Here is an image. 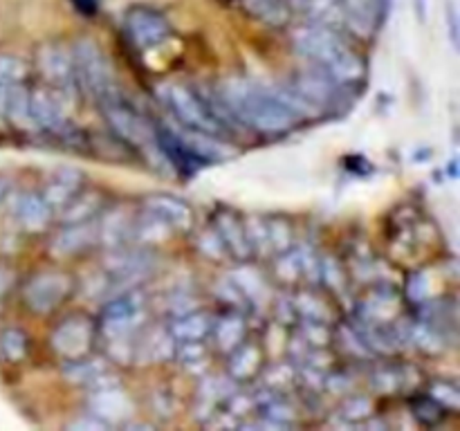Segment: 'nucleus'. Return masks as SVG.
<instances>
[{"mask_svg": "<svg viewBox=\"0 0 460 431\" xmlns=\"http://www.w3.org/2000/svg\"><path fill=\"white\" fill-rule=\"evenodd\" d=\"M12 193H13V184L9 182V180H0V202L7 200Z\"/></svg>", "mask_w": 460, "mask_h": 431, "instance_id": "obj_37", "label": "nucleus"}, {"mask_svg": "<svg viewBox=\"0 0 460 431\" xmlns=\"http://www.w3.org/2000/svg\"><path fill=\"white\" fill-rule=\"evenodd\" d=\"M25 84V63L13 54H0V117H4L13 90Z\"/></svg>", "mask_w": 460, "mask_h": 431, "instance_id": "obj_23", "label": "nucleus"}, {"mask_svg": "<svg viewBox=\"0 0 460 431\" xmlns=\"http://www.w3.org/2000/svg\"><path fill=\"white\" fill-rule=\"evenodd\" d=\"M103 112H106L108 124L112 126V130L121 139H126L128 144H135V146L157 148L155 128H153L151 121L144 119L137 110H133L128 103L121 101L119 94L115 99H111V101L103 103Z\"/></svg>", "mask_w": 460, "mask_h": 431, "instance_id": "obj_6", "label": "nucleus"}, {"mask_svg": "<svg viewBox=\"0 0 460 431\" xmlns=\"http://www.w3.org/2000/svg\"><path fill=\"white\" fill-rule=\"evenodd\" d=\"M157 97H160V101L173 112L175 119H178L180 124L187 126L189 130H193V133L216 137V135H223L225 130H227V126H225L223 121L218 119V115H216L209 97L196 92V90H191L189 85L169 81V84L157 85Z\"/></svg>", "mask_w": 460, "mask_h": 431, "instance_id": "obj_3", "label": "nucleus"}, {"mask_svg": "<svg viewBox=\"0 0 460 431\" xmlns=\"http://www.w3.org/2000/svg\"><path fill=\"white\" fill-rule=\"evenodd\" d=\"M72 61H75L76 85L84 90L88 97L97 99L99 103H106L119 94L115 84V75L108 57L94 40L79 39L72 48Z\"/></svg>", "mask_w": 460, "mask_h": 431, "instance_id": "obj_4", "label": "nucleus"}, {"mask_svg": "<svg viewBox=\"0 0 460 431\" xmlns=\"http://www.w3.org/2000/svg\"><path fill=\"white\" fill-rule=\"evenodd\" d=\"M39 70L43 79L57 90L61 97H72L76 85L75 75V61H72L70 49L61 48V45H45L39 52Z\"/></svg>", "mask_w": 460, "mask_h": 431, "instance_id": "obj_9", "label": "nucleus"}, {"mask_svg": "<svg viewBox=\"0 0 460 431\" xmlns=\"http://www.w3.org/2000/svg\"><path fill=\"white\" fill-rule=\"evenodd\" d=\"M16 216L27 232H40L49 223L52 209L39 193H25L16 202Z\"/></svg>", "mask_w": 460, "mask_h": 431, "instance_id": "obj_21", "label": "nucleus"}, {"mask_svg": "<svg viewBox=\"0 0 460 431\" xmlns=\"http://www.w3.org/2000/svg\"><path fill=\"white\" fill-rule=\"evenodd\" d=\"M27 115L36 124L48 130H61L66 115H63V97L57 90L36 88L30 92L27 101Z\"/></svg>", "mask_w": 460, "mask_h": 431, "instance_id": "obj_13", "label": "nucleus"}, {"mask_svg": "<svg viewBox=\"0 0 460 431\" xmlns=\"http://www.w3.org/2000/svg\"><path fill=\"white\" fill-rule=\"evenodd\" d=\"M292 45L301 57L310 58L319 70L326 72L335 84H358L364 79L362 58L335 34L332 27L319 25V22H308L292 31Z\"/></svg>", "mask_w": 460, "mask_h": 431, "instance_id": "obj_2", "label": "nucleus"}, {"mask_svg": "<svg viewBox=\"0 0 460 431\" xmlns=\"http://www.w3.org/2000/svg\"><path fill=\"white\" fill-rule=\"evenodd\" d=\"M133 223L135 218H130L124 211H111V214L103 216L102 227H99V238L108 247H121L133 236Z\"/></svg>", "mask_w": 460, "mask_h": 431, "instance_id": "obj_25", "label": "nucleus"}, {"mask_svg": "<svg viewBox=\"0 0 460 431\" xmlns=\"http://www.w3.org/2000/svg\"><path fill=\"white\" fill-rule=\"evenodd\" d=\"M0 350L9 362H21L27 353V335L18 328H7L0 335Z\"/></svg>", "mask_w": 460, "mask_h": 431, "instance_id": "obj_29", "label": "nucleus"}, {"mask_svg": "<svg viewBox=\"0 0 460 431\" xmlns=\"http://www.w3.org/2000/svg\"><path fill=\"white\" fill-rule=\"evenodd\" d=\"M102 209V196L97 191L76 193L66 207H61L63 223H85Z\"/></svg>", "mask_w": 460, "mask_h": 431, "instance_id": "obj_26", "label": "nucleus"}, {"mask_svg": "<svg viewBox=\"0 0 460 431\" xmlns=\"http://www.w3.org/2000/svg\"><path fill=\"white\" fill-rule=\"evenodd\" d=\"M292 377H295V371H292L288 364H277L274 368L265 371V384H268L270 389H281L288 382H292Z\"/></svg>", "mask_w": 460, "mask_h": 431, "instance_id": "obj_34", "label": "nucleus"}, {"mask_svg": "<svg viewBox=\"0 0 460 431\" xmlns=\"http://www.w3.org/2000/svg\"><path fill=\"white\" fill-rule=\"evenodd\" d=\"M449 21H452V25H454V22H456V12H454V7L449 9ZM452 39L456 40V30H452Z\"/></svg>", "mask_w": 460, "mask_h": 431, "instance_id": "obj_38", "label": "nucleus"}, {"mask_svg": "<svg viewBox=\"0 0 460 431\" xmlns=\"http://www.w3.org/2000/svg\"><path fill=\"white\" fill-rule=\"evenodd\" d=\"M411 409H413V416H416L420 422H425V425H434V422H438L445 413V409L440 407L431 395L429 398L416 400V402L411 404Z\"/></svg>", "mask_w": 460, "mask_h": 431, "instance_id": "obj_30", "label": "nucleus"}, {"mask_svg": "<svg viewBox=\"0 0 460 431\" xmlns=\"http://www.w3.org/2000/svg\"><path fill=\"white\" fill-rule=\"evenodd\" d=\"M216 97L234 121L252 126L259 133H286L299 119L290 108H286L274 97L268 85L254 84V81L241 79V76L225 79Z\"/></svg>", "mask_w": 460, "mask_h": 431, "instance_id": "obj_1", "label": "nucleus"}, {"mask_svg": "<svg viewBox=\"0 0 460 431\" xmlns=\"http://www.w3.org/2000/svg\"><path fill=\"white\" fill-rule=\"evenodd\" d=\"M295 4L319 25L331 27L332 22L344 21V4L340 0H295Z\"/></svg>", "mask_w": 460, "mask_h": 431, "instance_id": "obj_27", "label": "nucleus"}, {"mask_svg": "<svg viewBox=\"0 0 460 431\" xmlns=\"http://www.w3.org/2000/svg\"><path fill=\"white\" fill-rule=\"evenodd\" d=\"M241 3L245 4L247 12L272 25H283L290 18V7L286 0H241Z\"/></svg>", "mask_w": 460, "mask_h": 431, "instance_id": "obj_28", "label": "nucleus"}, {"mask_svg": "<svg viewBox=\"0 0 460 431\" xmlns=\"http://www.w3.org/2000/svg\"><path fill=\"white\" fill-rule=\"evenodd\" d=\"M70 290H72V281L67 274L39 272L36 277H31L30 281H27L22 296H25L27 308L34 310V312L39 314H45V312H52V310L66 299Z\"/></svg>", "mask_w": 460, "mask_h": 431, "instance_id": "obj_7", "label": "nucleus"}, {"mask_svg": "<svg viewBox=\"0 0 460 431\" xmlns=\"http://www.w3.org/2000/svg\"><path fill=\"white\" fill-rule=\"evenodd\" d=\"M216 233L223 241L227 254L236 256V259H247L252 254L250 238H247V229L243 220H238L236 216L229 214V211H223V214L216 216Z\"/></svg>", "mask_w": 460, "mask_h": 431, "instance_id": "obj_17", "label": "nucleus"}, {"mask_svg": "<svg viewBox=\"0 0 460 431\" xmlns=\"http://www.w3.org/2000/svg\"><path fill=\"white\" fill-rule=\"evenodd\" d=\"M90 404H93L94 416L103 418L106 422L130 416V409H133L128 395L121 393V391L115 389L112 384L99 386V391L93 395V402Z\"/></svg>", "mask_w": 460, "mask_h": 431, "instance_id": "obj_18", "label": "nucleus"}, {"mask_svg": "<svg viewBox=\"0 0 460 431\" xmlns=\"http://www.w3.org/2000/svg\"><path fill=\"white\" fill-rule=\"evenodd\" d=\"M429 395L443 409H456L460 404V391L452 384V382H436V384L431 386Z\"/></svg>", "mask_w": 460, "mask_h": 431, "instance_id": "obj_32", "label": "nucleus"}, {"mask_svg": "<svg viewBox=\"0 0 460 431\" xmlns=\"http://www.w3.org/2000/svg\"><path fill=\"white\" fill-rule=\"evenodd\" d=\"M229 357V377L232 380H250V377L259 375L261 366H263V350L256 344H238L232 350Z\"/></svg>", "mask_w": 460, "mask_h": 431, "instance_id": "obj_20", "label": "nucleus"}, {"mask_svg": "<svg viewBox=\"0 0 460 431\" xmlns=\"http://www.w3.org/2000/svg\"><path fill=\"white\" fill-rule=\"evenodd\" d=\"M245 330H247L245 319L236 312L225 314V317H220L218 321L211 323L214 339L223 353H232L238 344H243V341H245Z\"/></svg>", "mask_w": 460, "mask_h": 431, "instance_id": "obj_24", "label": "nucleus"}, {"mask_svg": "<svg viewBox=\"0 0 460 431\" xmlns=\"http://www.w3.org/2000/svg\"><path fill=\"white\" fill-rule=\"evenodd\" d=\"M126 31L137 48H155L171 36V25L160 12L135 7L126 13Z\"/></svg>", "mask_w": 460, "mask_h": 431, "instance_id": "obj_10", "label": "nucleus"}, {"mask_svg": "<svg viewBox=\"0 0 460 431\" xmlns=\"http://www.w3.org/2000/svg\"><path fill=\"white\" fill-rule=\"evenodd\" d=\"M371 413H373L371 400L358 395V398L346 400V404L341 407L340 416L344 418V420H349V422H359V420H364V418L371 416Z\"/></svg>", "mask_w": 460, "mask_h": 431, "instance_id": "obj_31", "label": "nucleus"}, {"mask_svg": "<svg viewBox=\"0 0 460 431\" xmlns=\"http://www.w3.org/2000/svg\"><path fill=\"white\" fill-rule=\"evenodd\" d=\"M94 341V326L88 317H67L66 321H61L57 326V330L52 332V344L54 353L61 355L63 359H79L85 357L93 348Z\"/></svg>", "mask_w": 460, "mask_h": 431, "instance_id": "obj_8", "label": "nucleus"}, {"mask_svg": "<svg viewBox=\"0 0 460 431\" xmlns=\"http://www.w3.org/2000/svg\"><path fill=\"white\" fill-rule=\"evenodd\" d=\"M146 312V296L137 287L121 292L108 301L102 312V332L106 339L112 337H128L137 332Z\"/></svg>", "mask_w": 460, "mask_h": 431, "instance_id": "obj_5", "label": "nucleus"}, {"mask_svg": "<svg viewBox=\"0 0 460 431\" xmlns=\"http://www.w3.org/2000/svg\"><path fill=\"white\" fill-rule=\"evenodd\" d=\"M81 184H84V173L81 171L58 169L48 175L40 198L48 202L49 209H61L81 191Z\"/></svg>", "mask_w": 460, "mask_h": 431, "instance_id": "obj_14", "label": "nucleus"}, {"mask_svg": "<svg viewBox=\"0 0 460 431\" xmlns=\"http://www.w3.org/2000/svg\"><path fill=\"white\" fill-rule=\"evenodd\" d=\"M292 88L305 99L313 108H323L331 106L337 99V85L326 72L313 70V72H301L295 81H292Z\"/></svg>", "mask_w": 460, "mask_h": 431, "instance_id": "obj_15", "label": "nucleus"}, {"mask_svg": "<svg viewBox=\"0 0 460 431\" xmlns=\"http://www.w3.org/2000/svg\"><path fill=\"white\" fill-rule=\"evenodd\" d=\"M63 375L70 382H76V384H88V386H106L112 384V382H106L108 373L106 366L97 359H90L88 355L79 359H67L66 368H63Z\"/></svg>", "mask_w": 460, "mask_h": 431, "instance_id": "obj_22", "label": "nucleus"}, {"mask_svg": "<svg viewBox=\"0 0 460 431\" xmlns=\"http://www.w3.org/2000/svg\"><path fill=\"white\" fill-rule=\"evenodd\" d=\"M144 211L155 216L157 220H162L173 232H187L193 224V209L175 196H164V193L148 196L144 200Z\"/></svg>", "mask_w": 460, "mask_h": 431, "instance_id": "obj_12", "label": "nucleus"}, {"mask_svg": "<svg viewBox=\"0 0 460 431\" xmlns=\"http://www.w3.org/2000/svg\"><path fill=\"white\" fill-rule=\"evenodd\" d=\"M70 3L75 4L81 13H85V16H93L99 9V0H70Z\"/></svg>", "mask_w": 460, "mask_h": 431, "instance_id": "obj_36", "label": "nucleus"}, {"mask_svg": "<svg viewBox=\"0 0 460 431\" xmlns=\"http://www.w3.org/2000/svg\"><path fill=\"white\" fill-rule=\"evenodd\" d=\"M155 144L157 151L175 166V169L184 171V173H193V171L200 169L205 164V157L196 151L189 137L175 133L173 128H166V126H157L155 128Z\"/></svg>", "mask_w": 460, "mask_h": 431, "instance_id": "obj_11", "label": "nucleus"}, {"mask_svg": "<svg viewBox=\"0 0 460 431\" xmlns=\"http://www.w3.org/2000/svg\"><path fill=\"white\" fill-rule=\"evenodd\" d=\"M200 251L205 256H209V259H216V260H220V259H225V256H227V250H225V245H223V241H220V236L218 233H216V229H211V232H205L200 236Z\"/></svg>", "mask_w": 460, "mask_h": 431, "instance_id": "obj_33", "label": "nucleus"}, {"mask_svg": "<svg viewBox=\"0 0 460 431\" xmlns=\"http://www.w3.org/2000/svg\"><path fill=\"white\" fill-rule=\"evenodd\" d=\"M211 332V319L205 312H182L171 321L169 335L175 344L202 341Z\"/></svg>", "mask_w": 460, "mask_h": 431, "instance_id": "obj_19", "label": "nucleus"}, {"mask_svg": "<svg viewBox=\"0 0 460 431\" xmlns=\"http://www.w3.org/2000/svg\"><path fill=\"white\" fill-rule=\"evenodd\" d=\"M94 238H97V232L90 224V220H85V223H67L66 229H61L49 241V254L57 256V259H67V256L79 254L85 247L93 245Z\"/></svg>", "mask_w": 460, "mask_h": 431, "instance_id": "obj_16", "label": "nucleus"}, {"mask_svg": "<svg viewBox=\"0 0 460 431\" xmlns=\"http://www.w3.org/2000/svg\"><path fill=\"white\" fill-rule=\"evenodd\" d=\"M72 429H108L111 422H106L103 418L94 416V413H88L85 418H79V420L72 422Z\"/></svg>", "mask_w": 460, "mask_h": 431, "instance_id": "obj_35", "label": "nucleus"}]
</instances>
